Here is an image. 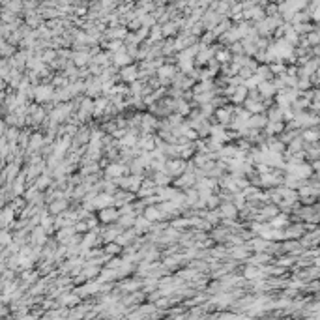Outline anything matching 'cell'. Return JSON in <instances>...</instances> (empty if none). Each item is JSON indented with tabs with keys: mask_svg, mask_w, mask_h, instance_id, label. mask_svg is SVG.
<instances>
[{
	"mask_svg": "<svg viewBox=\"0 0 320 320\" xmlns=\"http://www.w3.org/2000/svg\"><path fill=\"white\" fill-rule=\"evenodd\" d=\"M285 221H286V217H285V215H279V217H275V219H273V227H279V225H283Z\"/></svg>",
	"mask_w": 320,
	"mask_h": 320,
	"instance_id": "cell-9",
	"label": "cell"
},
{
	"mask_svg": "<svg viewBox=\"0 0 320 320\" xmlns=\"http://www.w3.org/2000/svg\"><path fill=\"white\" fill-rule=\"evenodd\" d=\"M122 142H124V144H127V146H131V144H133V142H135V139H133V137L129 135V137H124V140H122Z\"/></svg>",
	"mask_w": 320,
	"mask_h": 320,
	"instance_id": "cell-12",
	"label": "cell"
},
{
	"mask_svg": "<svg viewBox=\"0 0 320 320\" xmlns=\"http://www.w3.org/2000/svg\"><path fill=\"white\" fill-rule=\"evenodd\" d=\"M305 139H311V140H315V139H316V133H315V131H309V133H305Z\"/></svg>",
	"mask_w": 320,
	"mask_h": 320,
	"instance_id": "cell-14",
	"label": "cell"
},
{
	"mask_svg": "<svg viewBox=\"0 0 320 320\" xmlns=\"http://www.w3.org/2000/svg\"><path fill=\"white\" fill-rule=\"evenodd\" d=\"M260 90L264 92V96H270V94L275 90V86H271V84H268V83H262V81H260Z\"/></svg>",
	"mask_w": 320,
	"mask_h": 320,
	"instance_id": "cell-5",
	"label": "cell"
},
{
	"mask_svg": "<svg viewBox=\"0 0 320 320\" xmlns=\"http://www.w3.org/2000/svg\"><path fill=\"white\" fill-rule=\"evenodd\" d=\"M223 212H225V214H230V217H232V215H234V208H232V206H225Z\"/></svg>",
	"mask_w": 320,
	"mask_h": 320,
	"instance_id": "cell-13",
	"label": "cell"
},
{
	"mask_svg": "<svg viewBox=\"0 0 320 320\" xmlns=\"http://www.w3.org/2000/svg\"><path fill=\"white\" fill-rule=\"evenodd\" d=\"M283 129V124H270V131H275V133H277V131H281Z\"/></svg>",
	"mask_w": 320,
	"mask_h": 320,
	"instance_id": "cell-10",
	"label": "cell"
},
{
	"mask_svg": "<svg viewBox=\"0 0 320 320\" xmlns=\"http://www.w3.org/2000/svg\"><path fill=\"white\" fill-rule=\"evenodd\" d=\"M111 202H113V198L109 197V195H99V197L96 198L94 206H96V208H105V206H109Z\"/></svg>",
	"mask_w": 320,
	"mask_h": 320,
	"instance_id": "cell-1",
	"label": "cell"
},
{
	"mask_svg": "<svg viewBox=\"0 0 320 320\" xmlns=\"http://www.w3.org/2000/svg\"><path fill=\"white\" fill-rule=\"evenodd\" d=\"M290 172L301 178V176H309V174H311V169H309L307 165H301V167H290Z\"/></svg>",
	"mask_w": 320,
	"mask_h": 320,
	"instance_id": "cell-2",
	"label": "cell"
},
{
	"mask_svg": "<svg viewBox=\"0 0 320 320\" xmlns=\"http://www.w3.org/2000/svg\"><path fill=\"white\" fill-rule=\"evenodd\" d=\"M146 217L150 219V221H152V219H159V212H157V210H148Z\"/></svg>",
	"mask_w": 320,
	"mask_h": 320,
	"instance_id": "cell-8",
	"label": "cell"
},
{
	"mask_svg": "<svg viewBox=\"0 0 320 320\" xmlns=\"http://www.w3.org/2000/svg\"><path fill=\"white\" fill-rule=\"evenodd\" d=\"M258 273H260V271H257V270H253V268H251V270L245 271V277H257Z\"/></svg>",
	"mask_w": 320,
	"mask_h": 320,
	"instance_id": "cell-11",
	"label": "cell"
},
{
	"mask_svg": "<svg viewBox=\"0 0 320 320\" xmlns=\"http://www.w3.org/2000/svg\"><path fill=\"white\" fill-rule=\"evenodd\" d=\"M101 219H103V221H113V219H116V212H114V210H103Z\"/></svg>",
	"mask_w": 320,
	"mask_h": 320,
	"instance_id": "cell-4",
	"label": "cell"
},
{
	"mask_svg": "<svg viewBox=\"0 0 320 320\" xmlns=\"http://www.w3.org/2000/svg\"><path fill=\"white\" fill-rule=\"evenodd\" d=\"M264 122H266L264 118H258V116H255V118H251V120H249V126H253V127H260Z\"/></svg>",
	"mask_w": 320,
	"mask_h": 320,
	"instance_id": "cell-6",
	"label": "cell"
},
{
	"mask_svg": "<svg viewBox=\"0 0 320 320\" xmlns=\"http://www.w3.org/2000/svg\"><path fill=\"white\" fill-rule=\"evenodd\" d=\"M244 96H245V86H241V88H238L236 90V94H234V101H241V99H244Z\"/></svg>",
	"mask_w": 320,
	"mask_h": 320,
	"instance_id": "cell-7",
	"label": "cell"
},
{
	"mask_svg": "<svg viewBox=\"0 0 320 320\" xmlns=\"http://www.w3.org/2000/svg\"><path fill=\"white\" fill-rule=\"evenodd\" d=\"M94 241V236H88L86 240H84V247H90V244Z\"/></svg>",
	"mask_w": 320,
	"mask_h": 320,
	"instance_id": "cell-15",
	"label": "cell"
},
{
	"mask_svg": "<svg viewBox=\"0 0 320 320\" xmlns=\"http://www.w3.org/2000/svg\"><path fill=\"white\" fill-rule=\"evenodd\" d=\"M126 170V167H122V165H111L109 167V176H122Z\"/></svg>",
	"mask_w": 320,
	"mask_h": 320,
	"instance_id": "cell-3",
	"label": "cell"
}]
</instances>
